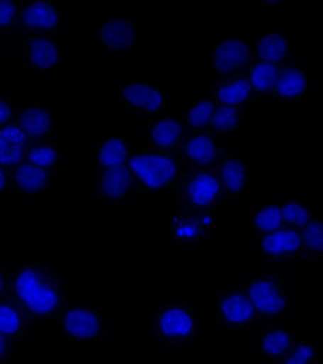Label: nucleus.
I'll use <instances>...</instances> for the list:
<instances>
[{
  "label": "nucleus",
  "instance_id": "1",
  "mask_svg": "<svg viewBox=\"0 0 323 364\" xmlns=\"http://www.w3.org/2000/svg\"><path fill=\"white\" fill-rule=\"evenodd\" d=\"M10 275L9 299L19 304L38 324L53 321L66 305L62 275L52 260L23 259L10 269Z\"/></svg>",
  "mask_w": 323,
  "mask_h": 364
},
{
  "label": "nucleus",
  "instance_id": "2",
  "mask_svg": "<svg viewBox=\"0 0 323 364\" xmlns=\"http://www.w3.org/2000/svg\"><path fill=\"white\" fill-rule=\"evenodd\" d=\"M127 165L135 178L138 196L168 193L175 197L178 193L185 174L181 144L166 151H151L138 139L131 149Z\"/></svg>",
  "mask_w": 323,
  "mask_h": 364
},
{
  "label": "nucleus",
  "instance_id": "3",
  "mask_svg": "<svg viewBox=\"0 0 323 364\" xmlns=\"http://www.w3.org/2000/svg\"><path fill=\"white\" fill-rule=\"evenodd\" d=\"M202 326L204 314L192 302H153L151 356H170L177 347L193 346Z\"/></svg>",
  "mask_w": 323,
  "mask_h": 364
},
{
  "label": "nucleus",
  "instance_id": "4",
  "mask_svg": "<svg viewBox=\"0 0 323 364\" xmlns=\"http://www.w3.org/2000/svg\"><path fill=\"white\" fill-rule=\"evenodd\" d=\"M244 290L258 314L261 328L290 324V299L280 269L258 264L248 273Z\"/></svg>",
  "mask_w": 323,
  "mask_h": 364
},
{
  "label": "nucleus",
  "instance_id": "5",
  "mask_svg": "<svg viewBox=\"0 0 323 364\" xmlns=\"http://www.w3.org/2000/svg\"><path fill=\"white\" fill-rule=\"evenodd\" d=\"M57 333L77 346H108V328L99 305L92 301L66 304L53 320Z\"/></svg>",
  "mask_w": 323,
  "mask_h": 364
},
{
  "label": "nucleus",
  "instance_id": "6",
  "mask_svg": "<svg viewBox=\"0 0 323 364\" xmlns=\"http://www.w3.org/2000/svg\"><path fill=\"white\" fill-rule=\"evenodd\" d=\"M173 212L214 210L222 205L219 162L199 169L185 170L178 193L173 197Z\"/></svg>",
  "mask_w": 323,
  "mask_h": 364
},
{
  "label": "nucleus",
  "instance_id": "7",
  "mask_svg": "<svg viewBox=\"0 0 323 364\" xmlns=\"http://www.w3.org/2000/svg\"><path fill=\"white\" fill-rule=\"evenodd\" d=\"M119 105L128 112L131 119L141 120L156 117L168 109L170 95L162 85L150 77H127L119 87Z\"/></svg>",
  "mask_w": 323,
  "mask_h": 364
},
{
  "label": "nucleus",
  "instance_id": "8",
  "mask_svg": "<svg viewBox=\"0 0 323 364\" xmlns=\"http://www.w3.org/2000/svg\"><path fill=\"white\" fill-rule=\"evenodd\" d=\"M253 55V45L244 33H221L207 68V77L246 75Z\"/></svg>",
  "mask_w": 323,
  "mask_h": 364
},
{
  "label": "nucleus",
  "instance_id": "9",
  "mask_svg": "<svg viewBox=\"0 0 323 364\" xmlns=\"http://www.w3.org/2000/svg\"><path fill=\"white\" fill-rule=\"evenodd\" d=\"M216 320L228 329H240L253 333L261 329L258 314L255 312L246 290L236 281H228L226 285L216 291Z\"/></svg>",
  "mask_w": 323,
  "mask_h": 364
},
{
  "label": "nucleus",
  "instance_id": "10",
  "mask_svg": "<svg viewBox=\"0 0 323 364\" xmlns=\"http://www.w3.org/2000/svg\"><path fill=\"white\" fill-rule=\"evenodd\" d=\"M141 23L127 14L108 13L97 22V54H139Z\"/></svg>",
  "mask_w": 323,
  "mask_h": 364
},
{
  "label": "nucleus",
  "instance_id": "11",
  "mask_svg": "<svg viewBox=\"0 0 323 364\" xmlns=\"http://www.w3.org/2000/svg\"><path fill=\"white\" fill-rule=\"evenodd\" d=\"M22 61L35 75L48 77L64 64L65 42L61 36L21 31Z\"/></svg>",
  "mask_w": 323,
  "mask_h": 364
},
{
  "label": "nucleus",
  "instance_id": "12",
  "mask_svg": "<svg viewBox=\"0 0 323 364\" xmlns=\"http://www.w3.org/2000/svg\"><path fill=\"white\" fill-rule=\"evenodd\" d=\"M237 135H220L212 132H185L181 153L185 170L199 169L217 164L228 153V147Z\"/></svg>",
  "mask_w": 323,
  "mask_h": 364
},
{
  "label": "nucleus",
  "instance_id": "13",
  "mask_svg": "<svg viewBox=\"0 0 323 364\" xmlns=\"http://www.w3.org/2000/svg\"><path fill=\"white\" fill-rule=\"evenodd\" d=\"M173 213L166 232L180 245L204 247L213 236L216 230L214 210H180Z\"/></svg>",
  "mask_w": 323,
  "mask_h": 364
},
{
  "label": "nucleus",
  "instance_id": "14",
  "mask_svg": "<svg viewBox=\"0 0 323 364\" xmlns=\"http://www.w3.org/2000/svg\"><path fill=\"white\" fill-rule=\"evenodd\" d=\"M18 26L21 31L62 36L65 30L64 9L52 0H19Z\"/></svg>",
  "mask_w": 323,
  "mask_h": 364
},
{
  "label": "nucleus",
  "instance_id": "15",
  "mask_svg": "<svg viewBox=\"0 0 323 364\" xmlns=\"http://www.w3.org/2000/svg\"><path fill=\"white\" fill-rule=\"evenodd\" d=\"M139 142L151 151H166L180 146L185 136V126L174 117L173 109L153 117L141 119Z\"/></svg>",
  "mask_w": 323,
  "mask_h": 364
},
{
  "label": "nucleus",
  "instance_id": "16",
  "mask_svg": "<svg viewBox=\"0 0 323 364\" xmlns=\"http://www.w3.org/2000/svg\"><path fill=\"white\" fill-rule=\"evenodd\" d=\"M97 205H123L128 196H138L136 183L128 165L96 170Z\"/></svg>",
  "mask_w": 323,
  "mask_h": 364
},
{
  "label": "nucleus",
  "instance_id": "17",
  "mask_svg": "<svg viewBox=\"0 0 323 364\" xmlns=\"http://www.w3.org/2000/svg\"><path fill=\"white\" fill-rule=\"evenodd\" d=\"M248 151H228L219 161L222 205H236L241 196L246 193L248 185Z\"/></svg>",
  "mask_w": 323,
  "mask_h": 364
},
{
  "label": "nucleus",
  "instance_id": "18",
  "mask_svg": "<svg viewBox=\"0 0 323 364\" xmlns=\"http://www.w3.org/2000/svg\"><path fill=\"white\" fill-rule=\"evenodd\" d=\"M311 92L310 77L307 66L297 55V58L280 65L270 100L302 102Z\"/></svg>",
  "mask_w": 323,
  "mask_h": 364
},
{
  "label": "nucleus",
  "instance_id": "19",
  "mask_svg": "<svg viewBox=\"0 0 323 364\" xmlns=\"http://www.w3.org/2000/svg\"><path fill=\"white\" fill-rule=\"evenodd\" d=\"M38 321L11 299H0V333L19 347L33 344V331Z\"/></svg>",
  "mask_w": 323,
  "mask_h": 364
},
{
  "label": "nucleus",
  "instance_id": "20",
  "mask_svg": "<svg viewBox=\"0 0 323 364\" xmlns=\"http://www.w3.org/2000/svg\"><path fill=\"white\" fill-rule=\"evenodd\" d=\"M15 123L25 131L30 142L57 138L53 111L40 99H35L33 105L22 107Z\"/></svg>",
  "mask_w": 323,
  "mask_h": 364
},
{
  "label": "nucleus",
  "instance_id": "21",
  "mask_svg": "<svg viewBox=\"0 0 323 364\" xmlns=\"http://www.w3.org/2000/svg\"><path fill=\"white\" fill-rule=\"evenodd\" d=\"M13 178V195H46L52 193L55 174L28 162L11 168Z\"/></svg>",
  "mask_w": 323,
  "mask_h": 364
},
{
  "label": "nucleus",
  "instance_id": "22",
  "mask_svg": "<svg viewBox=\"0 0 323 364\" xmlns=\"http://www.w3.org/2000/svg\"><path fill=\"white\" fill-rule=\"evenodd\" d=\"M299 335L292 332L290 324H275L258 331V347L272 364L283 359L297 344Z\"/></svg>",
  "mask_w": 323,
  "mask_h": 364
},
{
  "label": "nucleus",
  "instance_id": "23",
  "mask_svg": "<svg viewBox=\"0 0 323 364\" xmlns=\"http://www.w3.org/2000/svg\"><path fill=\"white\" fill-rule=\"evenodd\" d=\"M209 95L217 105H243L260 99L255 96L246 73L214 78V85Z\"/></svg>",
  "mask_w": 323,
  "mask_h": 364
},
{
  "label": "nucleus",
  "instance_id": "24",
  "mask_svg": "<svg viewBox=\"0 0 323 364\" xmlns=\"http://www.w3.org/2000/svg\"><path fill=\"white\" fill-rule=\"evenodd\" d=\"M300 231L285 227L258 239V247L268 259H297L300 252Z\"/></svg>",
  "mask_w": 323,
  "mask_h": 364
},
{
  "label": "nucleus",
  "instance_id": "25",
  "mask_svg": "<svg viewBox=\"0 0 323 364\" xmlns=\"http://www.w3.org/2000/svg\"><path fill=\"white\" fill-rule=\"evenodd\" d=\"M261 99H255L243 105H217L207 132L220 135H237L246 127V120Z\"/></svg>",
  "mask_w": 323,
  "mask_h": 364
},
{
  "label": "nucleus",
  "instance_id": "26",
  "mask_svg": "<svg viewBox=\"0 0 323 364\" xmlns=\"http://www.w3.org/2000/svg\"><path fill=\"white\" fill-rule=\"evenodd\" d=\"M26 162L43 169L50 170L57 176L64 169V144L58 138L33 141L27 147Z\"/></svg>",
  "mask_w": 323,
  "mask_h": 364
},
{
  "label": "nucleus",
  "instance_id": "27",
  "mask_svg": "<svg viewBox=\"0 0 323 364\" xmlns=\"http://www.w3.org/2000/svg\"><path fill=\"white\" fill-rule=\"evenodd\" d=\"M253 54L273 64H285L297 57V54L292 52L290 33H261L253 46Z\"/></svg>",
  "mask_w": 323,
  "mask_h": 364
},
{
  "label": "nucleus",
  "instance_id": "28",
  "mask_svg": "<svg viewBox=\"0 0 323 364\" xmlns=\"http://www.w3.org/2000/svg\"><path fill=\"white\" fill-rule=\"evenodd\" d=\"M131 146L119 131H109L97 144V169L119 168L128 164Z\"/></svg>",
  "mask_w": 323,
  "mask_h": 364
},
{
  "label": "nucleus",
  "instance_id": "29",
  "mask_svg": "<svg viewBox=\"0 0 323 364\" xmlns=\"http://www.w3.org/2000/svg\"><path fill=\"white\" fill-rule=\"evenodd\" d=\"M285 221L276 203L248 205V231L253 239H260L285 228Z\"/></svg>",
  "mask_w": 323,
  "mask_h": 364
},
{
  "label": "nucleus",
  "instance_id": "30",
  "mask_svg": "<svg viewBox=\"0 0 323 364\" xmlns=\"http://www.w3.org/2000/svg\"><path fill=\"white\" fill-rule=\"evenodd\" d=\"M282 64H273L267 60L252 55L251 64L246 70V76L252 85L255 96L263 99H271V93L276 82Z\"/></svg>",
  "mask_w": 323,
  "mask_h": 364
},
{
  "label": "nucleus",
  "instance_id": "31",
  "mask_svg": "<svg viewBox=\"0 0 323 364\" xmlns=\"http://www.w3.org/2000/svg\"><path fill=\"white\" fill-rule=\"evenodd\" d=\"M276 204L280 209L285 227L290 228L303 230L314 216L312 207L299 196L282 195Z\"/></svg>",
  "mask_w": 323,
  "mask_h": 364
},
{
  "label": "nucleus",
  "instance_id": "32",
  "mask_svg": "<svg viewBox=\"0 0 323 364\" xmlns=\"http://www.w3.org/2000/svg\"><path fill=\"white\" fill-rule=\"evenodd\" d=\"M217 105L212 100L209 91L197 97L185 114V130L189 132H207Z\"/></svg>",
  "mask_w": 323,
  "mask_h": 364
},
{
  "label": "nucleus",
  "instance_id": "33",
  "mask_svg": "<svg viewBox=\"0 0 323 364\" xmlns=\"http://www.w3.org/2000/svg\"><path fill=\"white\" fill-rule=\"evenodd\" d=\"M323 257V219L314 215L310 223L300 231L299 260H319Z\"/></svg>",
  "mask_w": 323,
  "mask_h": 364
},
{
  "label": "nucleus",
  "instance_id": "34",
  "mask_svg": "<svg viewBox=\"0 0 323 364\" xmlns=\"http://www.w3.org/2000/svg\"><path fill=\"white\" fill-rule=\"evenodd\" d=\"M322 347L310 335H299L294 348L276 364H319Z\"/></svg>",
  "mask_w": 323,
  "mask_h": 364
},
{
  "label": "nucleus",
  "instance_id": "35",
  "mask_svg": "<svg viewBox=\"0 0 323 364\" xmlns=\"http://www.w3.org/2000/svg\"><path fill=\"white\" fill-rule=\"evenodd\" d=\"M18 7L19 0H0V43L19 34Z\"/></svg>",
  "mask_w": 323,
  "mask_h": 364
},
{
  "label": "nucleus",
  "instance_id": "36",
  "mask_svg": "<svg viewBox=\"0 0 323 364\" xmlns=\"http://www.w3.org/2000/svg\"><path fill=\"white\" fill-rule=\"evenodd\" d=\"M0 144H13V146H28L30 139L16 123L0 126Z\"/></svg>",
  "mask_w": 323,
  "mask_h": 364
},
{
  "label": "nucleus",
  "instance_id": "37",
  "mask_svg": "<svg viewBox=\"0 0 323 364\" xmlns=\"http://www.w3.org/2000/svg\"><path fill=\"white\" fill-rule=\"evenodd\" d=\"M21 108H22L21 99L4 97L0 93V126L15 123Z\"/></svg>",
  "mask_w": 323,
  "mask_h": 364
},
{
  "label": "nucleus",
  "instance_id": "38",
  "mask_svg": "<svg viewBox=\"0 0 323 364\" xmlns=\"http://www.w3.org/2000/svg\"><path fill=\"white\" fill-rule=\"evenodd\" d=\"M22 350V347L13 344L11 340L4 338L0 333V364H6L10 359L19 356Z\"/></svg>",
  "mask_w": 323,
  "mask_h": 364
},
{
  "label": "nucleus",
  "instance_id": "39",
  "mask_svg": "<svg viewBox=\"0 0 323 364\" xmlns=\"http://www.w3.org/2000/svg\"><path fill=\"white\" fill-rule=\"evenodd\" d=\"M13 178L11 168L0 165V195H13Z\"/></svg>",
  "mask_w": 323,
  "mask_h": 364
},
{
  "label": "nucleus",
  "instance_id": "40",
  "mask_svg": "<svg viewBox=\"0 0 323 364\" xmlns=\"http://www.w3.org/2000/svg\"><path fill=\"white\" fill-rule=\"evenodd\" d=\"M10 278V269L4 267V264L0 260V299H9Z\"/></svg>",
  "mask_w": 323,
  "mask_h": 364
},
{
  "label": "nucleus",
  "instance_id": "41",
  "mask_svg": "<svg viewBox=\"0 0 323 364\" xmlns=\"http://www.w3.org/2000/svg\"><path fill=\"white\" fill-rule=\"evenodd\" d=\"M0 61H1V50H0Z\"/></svg>",
  "mask_w": 323,
  "mask_h": 364
}]
</instances>
